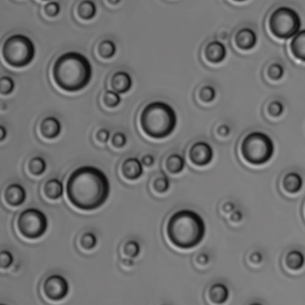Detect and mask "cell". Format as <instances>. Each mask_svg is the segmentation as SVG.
Masks as SVG:
<instances>
[{
	"label": "cell",
	"instance_id": "cell-1",
	"mask_svg": "<svg viewBox=\"0 0 305 305\" xmlns=\"http://www.w3.org/2000/svg\"><path fill=\"white\" fill-rule=\"evenodd\" d=\"M110 192L107 176L92 166H83L73 171L66 184L70 202L83 211L99 208L108 200Z\"/></svg>",
	"mask_w": 305,
	"mask_h": 305
},
{
	"label": "cell",
	"instance_id": "cell-2",
	"mask_svg": "<svg viewBox=\"0 0 305 305\" xmlns=\"http://www.w3.org/2000/svg\"><path fill=\"white\" fill-rule=\"evenodd\" d=\"M55 83L68 92L82 90L89 84L92 77V64L79 52H70L60 56L53 67Z\"/></svg>",
	"mask_w": 305,
	"mask_h": 305
},
{
	"label": "cell",
	"instance_id": "cell-3",
	"mask_svg": "<svg viewBox=\"0 0 305 305\" xmlns=\"http://www.w3.org/2000/svg\"><path fill=\"white\" fill-rule=\"evenodd\" d=\"M166 232L169 240L181 249L195 248L206 235L205 222L200 215L190 209L176 212L168 221Z\"/></svg>",
	"mask_w": 305,
	"mask_h": 305
},
{
	"label": "cell",
	"instance_id": "cell-4",
	"mask_svg": "<svg viewBox=\"0 0 305 305\" xmlns=\"http://www.w3.org/2000/svg\"><path fill=\"white\" fill-rule=\"evenodd\" d=\"M177 122V115L174 108L168 103L160 101L146 106L140 117L144 132L155 139L170 136L175 130Z\"/></svg>",
	"mask_w": 305,
	"mask_h": 305
},
{
	"label": "cell",
	"instance_id": "cell-5",
	"mask_svg": "<svg viewBox=\"0 0 305 305\" xmlns=\"http://www.w3.org/2000/svg\"><path fill=\"white\" fill-rule=\"evenodd\" d=\"M274 145L266 133L254 131L247 135L242 142L241 153L247 162L262 165L269 162L274 153Z\"/></svg>",
	"mask_w": 305,
	"mask_h": 305
},
{
	"label": "cell",
	"instance_id": "cell-6",
	"mask_svg": "<svg viewBox=\"0 0 305 305\" xmlns=\"http://www.w3.org/2000/svg\"><path fill=\"white\" fill-rule=\"evenodd\" d=\"M36 49L29 37L15 34L5 41L2 56L7 64L15 67L27 66L33 60Z\"/></svg>",
	"mask_w": 305,
	"mask_h": 305
},
{
	"label": "cell",
	"instance_id": "cell-7",
	"mask_svg": "<svg viewBox=\"0 0 305 305\" xmlns=\"http://www.w3.org/2000/svg\"><path fill=\"white\" fill-rule=\"evenodd\" d=\"M301 19L293 9L282 6L274 10L270 17L269 27L274 36L279 39H287L299 33Z\"/></svg>",
	"mask_w": 305,
	"mask_h": 305
},
{
	"label": "cell",
	"instance_id": "cell-8",
	"mask_svg": "<svg viewBox=\"0 0 305 305\" xmlns=\"http://www.w3.org/2000/svg\"><path fill=\"white\" fill-rule=\"evenodd\" d=\"M17 226L20 233L25 238L36 239L46 233L48 220L42 211L36 208L24 210L19 216Z\"/></svg>",
	"mask_w": 305,
	"mask_h": 305
},
{
	"label": "cell",
	"instance_id": "cell-9",
	"mask_svg": "<svg viewBox=\"0 0 305 305\" xmlns=\"http://www.w3.org/2000/svg\"><path fill=\"white\" fill-rule=\"evenodd\" d=\"M43 289L48 299L53 301H60L67 296L69 286L64 277L60 274H53L45 279Z\"/></svg>",
	"mask_w": 305,
	"mask_h": 305
},
{
	"label": "cell",
	"instance_id": "cell-10",
	"mask_svg": "<svg viewBox=\"0 0 305 305\" xmlns=\"http://www.w3.org/2000/svg\"><path fill=\"white\" fill-rule=\"evenodd\" d=\"M214 152L213 147L208 143L196 142L191 146L189 152L191 162L199 166L209 165L213 160Z\"/></svg>",
	"mask_w": 305,
	"mask_h": 305
},
{
	"label": "cell",
	"instance_id": "cell-11",
	"mask_svg": "<svg viewBox=\"0 0 305 305\" xmlns=\"http://www.w3.org/2000/svg\"><path fill=\"white\" fill-rule=\"evenodd\" d=\"M4 198L10 206H21L26 200L27 191L21 184L12 183L5 190Z\"/></svg>",
	"mask_w": 305,
	"mask_h": 305
},
{
	"label": "cell",
	"instance_id": "cell-12",
	"mask_svg": "<svg viewBox=\"0 0 305 305\" xmlns=\"http://www.w3.org/2000/svg\"><path fill=\"white\" fill-rule=\"evenodd\" d=\"M258 37L254 30L244 28L239 30L235 36L237 47L243 50H249L256 46Z\"/></svg>",
	"mask_w": 305,
	"mask_h": 305
},
{
	"label": "cell",
	"instance_id": "cell-13",
	"mask_svg": "<svg viewBox=\"0 0 305 305\" xmlns=\"http://www.w3.org/2000/svg\"><path fill=\"white\" fill-rule=\"evenodd\" d=\"M204 55L208 61L213 63L222 62L226 57L227 50L225 45L221 42L214 41L207 45Z\"/></svg>",
	"mask_w": 305,
	"mask_h": 305
},
{
	"label": "cell",
	"instance_id": "cell-14",
	"mask_svg": "<svg viewBox=\"0 0 305 305\" xmlns=\"http://www.w3.org/2000/svg\"><path fill=\"white\" fill-rule=\"evenodd\" d=\"M40 130L43 137L47 139H55L61 132V123L57 118L48 117L43 120Z\"/></svg>",
	"mask_w": 305,
	"mask_h": 305
},
{
	"label": "cell",
	"instance_id": "cell-15",
	"mask_svg": "<svg viewBox=\"0 0 305 305\" xmlns=\"http://www.w3.org/2000/svg\"><path fill=\"white\" fill-rule=\"evenodd\" d=\"M122 172L127 180H137L143 173L142 163L137 158H128L122 164Z\"/></svg>",
	"mask_w": 305,
	"mask_h": 305
},
{
	"label": "cell",
	"instance_id": "cell-16",
	"mask_svg": "<svg viewBox=\"0 0 305 305\" xmlns=\"http://www.w3.org/2000/svg\"><path fill=\"white\" fill-rule=\"evenodd\" d=\"M111 85L116 92L123 94V93L128 92L132 88V78L127 72H117L113 75Z\"/></svg>",
	"mask_w": 305,
	"mask_h": 305
},
{
	"label": "cell",
	"instance_id": "cell-17",
	"mask_svg": "<svg viewBox=\"0 0 305 305\" xmlns=\"http://www.w3.org/2000/svg\"><path fill=\"white\" fill-rule=\"evenodd\" d=\"M303 179L299 173L291 172L285 175L283 186L286 192L295 194L299 192L303 186Z\"/></svg>",
	"mask_w": 305,
	"mask_h": 305
},
{
	"label": "cell",
	"instance_id": "cell-18",
	"mask_svg": "<svg viewBox=\"0 0 305 305\" xmlns=\"http://www.w3.org/2000/svg\"><path fill=\"white\" fill-rule=\"evenodd\" d=\"M209 298L215 304H223L228 301L229 297L228 287L221 283H215L211 287L209 292Z\"/></svg>",
	"mask_w": 305,
	"mask_h": 305
},
{
	"label": "cell",
	"instance_id": "cell-19",
	"mask_svg": "<svg viewBox=\"0 0 305 305\" xmlns=\"http://www.w3.org/2000/svg\"><path fill=\"white\" fill-rule=\"evenodd\" d=\"M44 190L45 195L48 198L58 200L63 195L64 186L61 181L53 178L45 183Z\"/></svg>",
	"mask_w": 305,
	"mask_h": 305
},
{
	"label": "cell",
	"instance_id": "cell-20",
	"mask_svg": "<svg viewBox=\"0 0 305 305\" xmlns=\"http://www.w3.org/2000/svg\"><path fill=\"white\" fill-rule=\"evenodd\" d=\"M305 31L302 30L295 36L291 43L292 54L297 59L305 61Z\"/></svg>",
	"mask_w": 305,
	"mask_h": 305
},
{
	"label": "cell",
	"instance_id": "cell-21",
	"mask_svg": "<svg viewBox=\"0 0 305 305\" xmlns=\"http://www.w3.org/2000/svg\"><path fill=\"white\" fill-rule=\"evenodd\" d=\"M304 254L299 250L290 251L285 258V264L291 271H299L304 266Z\"/></svg>",
	"mask_w": 305,
	"mask_h": 305
},
{
	"label": "cell",
	"instance_id": "cell-22",
	"mask_svg": "<svg viewBox=\"0 0 305 305\" xmlns=\"http://www.w3.org/2000/svg\"><path fill=\"white\" fill-rule=\"evenodd\" d=\"M185 165V159L182 155L178 153L170 155L166 160V168L171 173L178 174L182 172Z\"/></svg>",
	"mask_w": 305,
	"mask_h": 305
},
{
	"label": "cell",
	"instance_id": "cell-23",
	"mask_svg": "<svg viewBox=\"0 0 305 305\" xmlns=\"http://www.w3.org/2000/svg\"><path fill=\"white\" fill-rule=\"evenodd\" d=\"M77 11L80 18L84 20H90L95 17L97 12V8L94 2L83 1L80 2Z\"/></svg>",
	"mask_w": 305,
	"mask_h": 305
},
{
	"label": "cell",
	"instance_id": "cell-24",
	"mask_svg": "<svg viewBox=\"0 0 305 305\" xmlns=\"http://www.w3.org/2000/svg\"><path fill=\"white\" fill-rule=\"evenodd\" d=\"M30 172L34 176L42 175L47 169L46 161L41 157H34L30 160L29 164Z\"/></svg>",
	"mask_w": 305,
	"mask_h": 305
},
{
	"label": "cell",
	"instance_id": "cell-25",
	"mask_svg": "<svg viewBox=\"0 0 305 305\" xmlns=\"http://www.w3.org/2000/svg\"><path fill=\"white\" fill-rule=\"evenodd\" d=\"M117 52V47L114 42L111 40H104L100 43L98 47V52L103 59H111L115 56Z\"/></svg>",
	"mask_w": 305,
	"mask_h": 305
},
{
	"label": "cell",
	"instance_id": "cell-26",
	"mask_svg": "<svg viewBox=\"0 0 305 305\" xmlns=\"http://www.w3.org/2000/svg\"><path fill=\"white\" fill-rule=\"evenodd\" d=\"M121 102H122V98L119 94L113 91H107L103 95V102L108 107H117L120 104Z\"/></svg>",
	"mask_w": 305,
	"mask_h": 305
},
{
	"label": "cell",
	"instance_id": "cell-27",
	"mask_svg": "<svg viewBox=\"0 0 305 305\" xmlns=\"http://www.w3.org/2000/svg\"><path fill=\"white\" fill-rule=\"evenodd\" d=\"M284 70L282 65L279 63H274V64L270 65L267 74L268 76L272 80H279L283 77Z\"/></svg>",
	"mask_w": 305,
	"mask_h": 305
},
{
	"label": "cell",
	"instance_id": "cell-28",
	"mask_svg": "<svg viewBox=\"0 0 305 305\" xmlns=\"http://www.w3.org/2000/svg\"><path fill=\"white\" fill-rule=\"evenodd\" d=\"M123 252L126 256L134 258L139 255L140 246L137 241H130L125 244Z\"/></svg>",
	"mask_w": 305,
	"mask_h": 305
},
{
	"label": "cell",
	"instance_id": "cell-29",
	"mask_svg": "<svg viewBox=\"0 0 305 305\" xmlns=\"http://www.w3.org/2000/svg\"><path fill=\"white\" fill-rule=\"evenodd\" d=\"M97 239L94 234L92 233H86L83 234L80 240V244L83 248L85 249H92L96 246Z\"/></svg>",
	"mask_w": 305,
	"mask_h": 305
},
{
	"label": "cell",
	"instance_id": "cell-30",
	"mask_svg": "<svg viewBox=\"0 0 305 305\" xmlns=\"http://www.w3.org/2000/svg\"><path fill=\"white\" fill-rule=\"evenodd\" d=\"M200 97L204 102H213L216 97V91L210 85L204 86L200 90Z\"/></svg>",
	"mask_w": 305,
	"mask_h": 305
},
{
	"label": "cell",
	"instance_id": "cell-31",
	"mask_svg": "<svg viewBox=\"0 0 305 305\" xmlns=\"http://www.w3.org/2000/svg\"><path fill=\"white\" fill-rule=\"evenodd\" d=\"M153 186L158 193H164L166 192L170 188V181L165 175L160 176L155 179Z\"/></svg>",
	"mask_w": 305,
	"mask_h": 305
},
{
	"label": "cell",
	"instance_id": "cell-32",
	"mask_svg": "<svg viewBox=\"0 0 305 305\" xmlns=\"http://www.w3.org/2000/svg\"><path fill=\"white\" fill-rule=\"evenodd\" d=\"M15 83L12 78L7 76L1 77V94L9 95L13 92Z\"/></svg>",
	"mask_w": 305,
	"mask_h": 305
},
{
	"label": "cell",
	"instance_id": "cell-33",
	"mask_svg": "<svg viewBox=\"0 0 305 305\" xmlns=\"http://www.w3.org/2000/svg\"><path fill=\"white\" fill-rule=\"evenodd\" d=\"M268 112L270 115L273 117H279L283 114L284 105L279 100H274L268 106Z\"/></svg>",
	"mask_w": 305,
	"mask_h": 305
},
{
	"label": "cell",
	"instance_id": "cell-34",
	"mask_svg": "<svg viewBox=\"0 0 305 305\" xmlns=\"http://www.w3.org/2000/svg\"><path fill=\"white\" fill-rule=\"evenodd\" d=\"M44 11L45 14L48 17H55L60 14V11H61V7H60L59 2H50L45 5Z\"/></svg>",
	"mask_w": 305,
	"mask_h": 305
},
{
	"label": "cell",
	"instance_id": "cell-35",
	"mask_svg": "<svg viewBox=\"0 0 305 305\" xmlns=\"http://www.w3.org/2000/svg\"><path fill=\"white\" fill-rule=\"evenodd\" d=\"M13 263L14 257L11 252L6 250L1 252V267L2 269L9 268Z\"/></svg>",
	"mask_w": 305,
	"mask_h": 305
},
{
	"label": "cell",
	"instance_id": "cell-36",
	"mask_svg": "<svg viewBox=\"0 0 305 305\" xmlns=\"http://www.w3.org/2000/svg\"><path fill=\"white\" fill-rule=\"evenodd\" d=\"M112 142L115 147L122 148L127 143V137L123 133L117 132L113 136Z\"/></svg>",
	"mask_w": 305,
	"mask_h": 305
},
{
	"label": "cell",
	"instance_id": "cell-37",
	"mask_svg": "<svg viewBox=\"0 0 305 305\" xmlns=\"http://www.w3.org/2000/svg\"><path fill=\"white\" fill-rule=\"evenodd\" d=\"M110 137L109 130L106 128H101L98 131L96 135L97 139L101 143L107 142Z\"/></svg>",
	"mask_w": 305,
	"mask_h": 305
},
{
	"label": "cell",
	"instance_id": "cell-38",
	"mask_svg": "<svg viewBox=\"0 0 305 305\" xmlns=\"http://www.w3.org/2000/svg\"><path fill=\"white\" fill-rule=\"evenodd\" d=\"M249 259L251 261V263L254 264H258L261 263L263 259V254L259 251H254L251 254Z\"/></svg>",
	"mask_w": 305,
	"mask_h": 305
},
{
	"label": "cell",
	"instance_id": "cell-39",
	"mask_svg": "<svg viewBox=\"0 0 305 305\" xmlns=\"http://www.w3.org/2000/svg\"><path fill=\"white\" fill-rule=\"evenodd\" d=\"M243 214L241 211H235L232 212L230 216V220L232 222L238 223L243 220Z\"/></svg>",
	"mask_w": 305,
	"mask_h": 305
},
{
	"label": "cell",
	"instance_id": "cell-40",
	"mask_svg": "<svg viewBox=\"0 0 305 305\" xmlns=\"http://www.w3.org/2000/svg\"><path fill=\"white\" fill-rule=\"evenodd\" d=\"M154 163V157L152 155L147 154L142 158V163L146 166H152Z\"/></svg>",
	"mask_w": 305,
	"mask_h": 305
},
{
	"label": "cell",
	"instance_id": "cell-41",
	"mask_svg": "<svg viewBox=\"0 0 305 305\" xmlns=\"http://www.w3.org/2000/svg\"><path fill=\"white\" fill-rule=\"evenodd\" d=\"M209 261V256L206 254L201 253L198 256L197 261L199 264L204 266L208 263Z\"/></svg>",
	"mask_w": 305,
	"mask_h": 305
},
{
	"label": "cell",
	"instance_id": "cell-42",
	"mask_svg": "<svg viewBox=\"0 0 305 305\" xmlns=\"http://www.w3.org/2000/svg\"><path fill=\"white\" fill-rule=\"evenodd\" d=\"M229 131L230 130H229L228 126L222 125L218 127V133L221 136H226L229 134Z\"/></svg>",
	"mask_w": 305,
	"mask_h": 305
},
{
	"label": "cell",
	"instance_id": "cell-43",
	"mask_svg": "<svg viewBox=\"0 0 305 305\" xmlns=\"http://www.w3.org/2000/svg\"><path fill=\"white\" fill-rule=\"evenodd\" d=\"M224 213H232L234 209V204L231 202H228L224 204L223 206Z\"/></svg>",
	"mask_w": 305,
	"mask_h": 305
},
{
	"label": "cell",
	"instance_id": "cell-44",
	"mask_svg": "<svg viewBox=\"0 0 305 305\" xmlns=\"http://www.w3.org/2000/svg\"><path fill=\"white\" fill-rule=\"evenodd\" d=\"M0 130H1V141H3L7 136L6 128H5L4 126H1Z\"/></svg>",
	"mask_w": 305,
	"mask_h": 305
}]
</instances>
